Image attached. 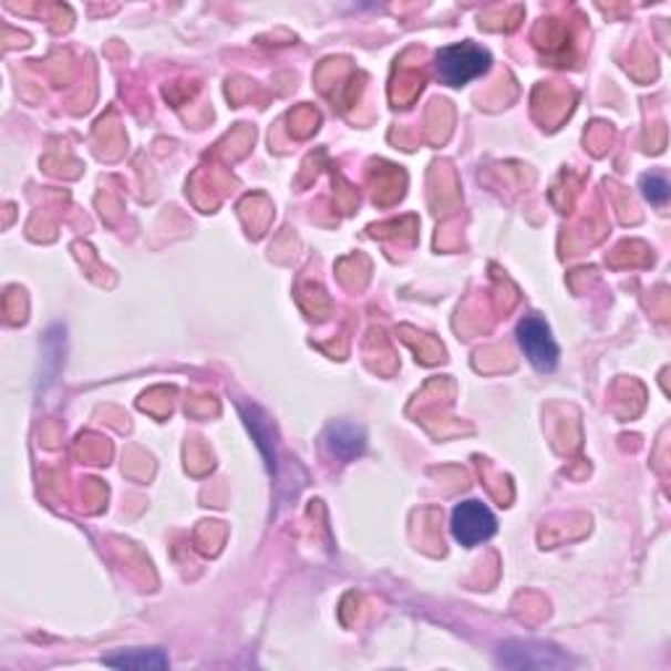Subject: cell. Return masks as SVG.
I'll return each mask as SVG.
<instances>
[{"instance_id":"cell-1","label":"cell","mask_w":671,"mask_h":671,"mask_svg":"<svg viewBox=\"0 0 671 671\" xmlns=\"http://www.w3.org/2000/svg\"><path fill=\"white\" fill-rule=\"evenodd\" d=\"M491 53L475 42H456L435 53V74L448 87H462V84L477 80L491 69Z\"/></svg>"},{"instance_id":"cell-2","label":"cell","mask_w":671,"mask_h":671,"mask_svg":"<svg viewBox=\"0 0 671 671\" xmlns=\"http://www.w3.org/2000/svg\"><path fill=\"white\" fill-rule=\"evenodd\" d=\"M498 663L506 669H572L575 659H569L559 646L544 640H506L498 648Z\"/></svg>"},{"instance_id":"cell-3","label":"cell","mask_w":671,"mask_h":671,"mask_svg":"<svg viewBox=\"0 0 671 671\" xmlns=\"http://www.w3.org/2000/svg\"><path fill=\"white\" fill-rule=\"evenodd\" d=\"M517 341L530 365L540 373H551L559 365L561 349L556 344L551 326L538 316H525L517 326Z\"/></svg>"},{"instance_id":"cell-4","label":"cell","mask_w":671,"mask_h":671,"mask_svg":"<svg viewBox=\"0 0 671 671\" xmlns=\"http://www.w3.org/2000/svg\"><path fill=\"white\" fill-rule=\"evenodd\" d=\"M498 530V523L494 512L488 509L483 502H462L454 506L452 512V535L454 540L464 548L481 546L485 540H491Z\"/></svg>"},{"instance_id":"cell-5","label":"cell","mask_w":671,"mask_h":671,"mask_svg":"<svg viewBox=\"0 0 671 671\" xmlns=\"http://www.w3.org/2000/svg\"><path fill=\"white\" fill-rule=\"evenodd\" d=\"M326 448L333 460L352 462L357 456L365 454L368 435L360 425L354 423H333L326 431Z\"/></svg>"},{"instance_id":"cell-6","label":"cell","mask_w":671,"mask_h":671,"mask_svg":"<svg viewBox=\"0 0 671 671\" xmlns=\"http://www.w3.org/2000/svg\"><path fill=\"white\" fill-rule=\"evenodd\" d=\"M105 667L113 669H168L171 661L161 648H134V651H118L105 655Z\"/></svg>"},{"instance_id":"cell-7","label":"cell","mask_w":671,"mask_h":671,"mask_svg":"<svg viewBox=\"0 0 671 671\" xmlns=\"http://www.w3.org/2000/svg\"><path fill=\"white\" fill-rule=\"evenodd\" d=\"M241 415H245V423L249 431H252V435L257 438V446L262 448V454H266L268 460V469L270 473H276V444H273V431H270V423L268 417L262 415L260 410L252 404H241Z\"/></svg>"},{"instance_id":"cell-8","label":"cell","mask_w":671,"mask_h":671,"mask_svg":"<svg viewBox=\"0 0 671 671\" xmlns=\"http://www.w3.org/2000/svg\"><path fill=\"white\" fill-rule=\"evenodd\" d=\"M640 192L651 205H667L669 195H671V184L667 176L659 174V171H653V174H642Z\"/></svg>"}]
</instances>
